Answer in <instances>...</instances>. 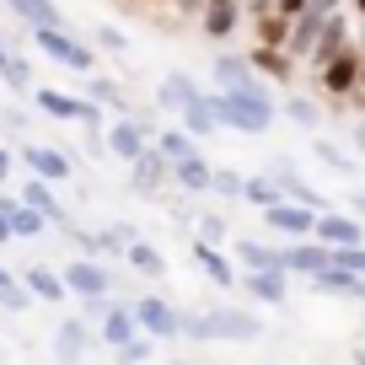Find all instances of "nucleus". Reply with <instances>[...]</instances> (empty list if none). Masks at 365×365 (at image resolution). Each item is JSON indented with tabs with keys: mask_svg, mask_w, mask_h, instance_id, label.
I'll return each instance as SVG.
<instances>
[{
	"mask_svg": "<svg viewBox=\"0 0 365 365\" xmlns=\"http://www.w3.org/2000/svg\"><path fill=\"white\" fill-rule=\"evenodd\" d=\"M22 285L33 290V301H48V307H59V301L70 296V290H65V274L43 269V263H33V269H22Z\"/></svg>",
	"mask_w": 365,
	"mask_h": 365,
	"instance_id": "25",
	"label": "nucleus"
},
{
	"mask_svg": "<svg viewBox=\"0 0 365 365\" xmlns=\"http://www.w3.org/2000/svg\"><path fill=\"white\" fill-rule=\"evenodd\" d=\"M317 76H322V91H328V97H354V91H360V76H365L360 43H344L339 54L317 70Z\"/></svg>",
	"mask_w": 365,
	"mask_h": 365,
	"instance_id": "6",
	"label": "nucleus"
},
{
	"mask_svg": "<svg viewBox=\"0 0 365 365\" xmlns=\"http://www.w3.org/2000/svg\"><path fill=\"white\" fill-rule=\"evenodd\" d=\"M263 322L242 307H210V312H182V339H199V344H247L258 339Z\"/></svg>",
	"mask_w": 365,
	"mask_h": 365,
	"instance_id": "1",
	"label": "nucleus"
},
{
	"mask_svg": "<svg viewBox=\"0 0 365 365\" xmlns=\"http://www.w3.org/2000/svg\"><path fill=\"white\" fill-rule=\"evenodd\" d=\"M322 27H328V11H301L296 22H290V43H285V54H290V59L312 54V48H317V38H322Z\"/></svg>",
	"mask_w": 365,
	"mask_h": 365,
	"instance_id": "21",
	"label": "nucleus"
},
{
	"mask_svg": "<svg viewBox=\"0 0 365 365\" xmlns=\"http://www.w3.org/2000/svg\"><path fill=\"white\" fill-rule=\"evenodd\" d=\"M247 59H252V70H258V76H269V81H290V76H296V59H290L285 48H263V43H252Z\"/></svg>",
	"mask_w": 365,
	"mask_h": 365,
	"instance_id": "28",
	"label": "nucleus"
},
{
	"mask_svg": "<svg viewBox=\"0 0 365 365\" xmlns=\"http://www.w3.org/2000/svg\"><path fill=\"white\" fill-rule=\"evenodd\" d=\"M0 307H6V312H27V307H33V290L22 285V274L0 269Z\"/></svg>",
	"mask_w": 365,
	"mask_h": 365,
	"instance_id": "35",
	"label": "nucleus"
},
{
	"mask_svg": "<svg viewBox=\"0 0 365 365\" xmlns=\"http://www.w3.org/2000/svg\"><path fill=\"white\" fill-rule=\"evenodd\" d=\"M0 6H6V0H0Z\"/></svg>",
	"mask_w": 365,
	"mask_h": 365,
	"instance_id": "53",
	"label": "nucleus"
},
{
	"mask_svg": "<svg viewBox=\"0 0 365 365\" xmlns=\"http://www.w3.org/2000/svg\"><path fill=\"white\" fill-rule=\"evenodd\" d=\"M0 182H11V150H0Z\"/></svg>",
	"mask_w": 365,
	"mask_h": 365,
	"instance_id": "45",
	"label": "nucleus"
},
{
	"mask_svg": "<svg viewBox=\"0 0 365 365\" xmlns=\"http://www.w3.org/2000/svg\"><path fill=\"white\" fill-rule=\"evenodd\" d=\"M6 242H11V220L0 215V247H6Z\"/></svg>",
	"mask_w": 365,
	"mask_h": 365,
	"instance_id": "46",
	"label": "nucleus"
},
{
	"mask_svg": "<svg viewBox=\"0 0 365 365\" xmlns=\"http://www.w3.org/2000/svg\"><path fill=\"white\" fill-rule=\"evenodd\" d=\"M178 365H188V360H178Z\"/></svg>",
	"mask_w": 365,
	"mask_h": 365,
	"instance_id": "52",
	"label": "nucleus"
},
{
	"mask_svg": "<svg viewBox=\"0 0 365 365\" xmlns=\"http://www.w3.org/2000/svg\"><path fill=\"white\" fill-rule=\"evenodd\" d=\"M210 108H215L220 129H237V135H269L279 118L274 97H247V91H210Z\"/></svg>",
	"mask_w": 365,
	"mask_h": 365,
	"instance_id": "2",
	"label": "nucleus"
},
{
	"mask_svg": "<svg viewBox=\"0 0 365 365\" xmlns=\"http://www.w3.org/2000/svg\"><path fill=\"white\" fill-rule=\"evenodd\" d=\"M237 263H247V269H285V247L258 242V237H242L237 242Z\"/></svg>",
	"mask_w": 365,
	"mask_h": 365,
	"instance_id": "29",
	"label": "nucleus"
},
{
	"mask_svg": "<svg viewBox=\"0 0 365 365\" xmlns=\"http://www.w3.org/2000/svg\"><path fill=\"white\" fill-rule=\"evenodd\" d=\"M274 188H279V199H290V205H307V210H328V205H322V194H317V188H312L307 178H296V167H285V161L274 167Z\"/></svg>",
	"mask_w": 365,
	"mask_h": 365,
	"instance_id": "23",
	"label": "nucleus"
},
{
	"mask_svg": "<svg viewBox=\"0 0 365 365\" xmlns=\"http://www.w3.org/2000/svg\"><path fill=\"white\" fill-rule=\"evenodd\" d=\"M242 199H252L258 210H269V205H279V188H274V178H247V194Z\"/></svg>",
	"mask_w": 365,
	"mask_h": 365,
	"instance_id": "40",
	"label": "nucleus"
},
{
	"mask_svg": "<svg viewBox=\"0 0 365 365\" xmlns=\"http://www.w3.org/2000/svg\"><path fill=\"white\" fill-rule=\"evenodd\" d=\"M258 43H263V48H285V43H290V16L263 11V16H258Z\"/></svg>",
	"mask_w": 365,
	"mask_h": 365,
	"instance_id": "36",
	"label": "nucleus"
},
{
	"mask_svg": "<svg viewBox=\"0 0 365 365\" xmlns=\"http://www.w3.org/2000/svg\"><path fill=\"white\" fill-rule=\"evenodd\" d=\"M354 150H360V156H365V124L354 129Z\"/></svg>",
	"mask_w": 365,
	"mask_h": 365,
	"instance_id": "47",
	"label": "nucleus"
},
{
	"mask_svg": "<svg viewBox=\"0 0 365 365\" xmlns=\"http://www.w3.org/2000/svg\"><path fill=\"white\" fill-rule=\"evenodd\" d=\"M194 258H199V269L210 274V285H220V290H231V285H242V274L231 269V258L215 247V242H194Z\"/></svg>",
	"mask_w": 365,
	"mask_h": 365,
	"instance_id": "24",
	"label": "nucleus"
},
{
	"mask_svg": "<svg viewBox=\"0 0 365 365\" xmlns=\"http://www.w3.org/2000/svg\"><path fill=\"white\" fill-rule=\"evenodd\" d=\"M312 237L328 242V247H354V242H365V226L354 215H339V210H322L317 226H312Z\"/></svg>",
	"mask_w": 365,
	"mask_h": 365,
	"instance_id": "13",
	"label": "nucleus"
},
{
	"mask_svg": "<svg viewBox=\"0 0 365 365\" xmlns=\"http://www.w3.org/2000/svg\"><path fill=\"white\" fill-rule=\"evenodd\" d=\"M124 258H129V269H135V274H145V279H161V274H167V258H161V252L150 247V242H129V247H124Z\"/></svg>",
	"mask_w": 365,
	"mask_h": 365,
	"instance_id": "33",
	"label": "nucleus"
},
{
	"mask_svg": "<svg viewBox=\"0 0 365 365\" xmlns=\"http://www.w3.org/2000/svg\"><path fill=\"white\" fill-rule=\"evenodd\" d=\"M22 161L33 167V178H43V182H65L70 178V156L54 150V145H22Z\"/></svg>",
	"mask_w": 365,
	"mask_h": 365,
	"instance_id": "19",
	"label": "nucleus"
},
{
	"mask_svg": "<svg viewBox=\"0 0 365 365\" xmlns=\"http://www.w3.org/2000/svg\"><path fill=\"white\" fill-rule=\"evenodd\" d=\"M0 81H6V86L11 91H27V97H33V70H27V59H6V70H0Z\"/></svg>",
	"mask_w": 365,
	"mask_h": 365,
	"instance_id": "39",
	"label": "nucleus"
},
{
	"mask_svg": "<svg viewBox=\"0 0 365 365\" xmlns=\"http://www.w3.org/2000/svg\"><path fill=\"white\" fill-rule=\"evenodd\" d=\"M135 322H140V333H150V339H182V312L172 307V301H161V296L135 301Z\"/></svg>",
	"mask_w": 365,
	"mask_h": 365,
	"instance_id": "9",
	"label": "nucleus"
},
{
	"mask_svg": "<svg viewBox=\"0 0 365 365\" xmlns=\"http://www.w3.org/2000/svg\"><path fill=\"white\" fill-rule=\"evenodd\" d=\"M65 290H70V296H81V301L108 296V290H113V274H108L97 258H76V263H65Z\"/></svg>",
	"mask_w": 365,
	"mask_h": 365,
	"instance_id": "10",
	"label": "nucleus"
},
{
	"mask_svg": "<svg viewBox=\"0 0 365 365\" xmlns=\"http://www.w3.org/2000/svg\"><path fill=\"white\" fill-rule=\"evenodd\" d=\"M161 129H150V124H140V118H113V124H108V135H103V145L113 150L118 161H140L150 150V140H156Z\"/></svg>",
	"mask_w": 365,
	"mask_h": 365,
	"instance_id": "7",
	"label": "nucleus"
},
{
	"mask_svg": "<svg viewBox=\"0 0 365 365\" xmlns=\"http://www.w3.org/2000/svg\"><path fill=\"white\" fill-rule=\"evenodd\" d=\"M285 118H296L301 129H317L322 124V108L307 103V97H285Z\"/></svg>",
	"mask_w": 365,
	"mask_h": 365,
	"instance_id": "38",
	"label": "nucleus"
},
{
	"mask_svg": "<svg viewBox=\"0 0 365 365\" xmlns=\"http://www.w3.org/2000/svg\"><path fill=\"white\" fill-rule=\"evenodd\" d=\"M103 339L113 344H129V339H140V322H135V307H108V317H103Z\"/></svg>",
	"mask_w": 365,
	"mask_h": 365,
	"instance_id": "32",
	"label": "nucleus"
},
{
	"mask_svg": "<svg viewBox=\"0 0 365 365\" xmlns=\"http://www.w3.org/2000/svg\"><path fill=\"white\" fill-rule=\"evenodd\" d=\"M322 269H333V247L328 242H317V237H301V242H285V274H322Z\"/></svg>",
	"mask_w": 365,
	"mask_h": 365,
	"instance_id": "11",
	"label": "nucleus"
},
{
	"mask_svg": "<svg viewBox=\"0 0 365 365\" xmlns=\"http://www.w3.org/2000/svg\"><path fill=\"white\" fill-rule=\"evenodd\" d=\"M6 11H16L27 27H65V11L54 0H6Z\"/></svg>",
	"mask_w": 365,
	"mask_h": 365,
	"instance_id": "30",
	"label": "nucleus"
},
{
	"mask_svg": "<svg viewBox=\"0 0 365 365\" xmlns=\"http://www.w3.org/2000/svg\"><path fill=\"white\" fill-rule=\"evenodd\" d=\"M354 365H365V349H354Z\"/></svg>",
	"mask_w": 365,
	"mask_h": 365,
	"instance_id": "50",
	"label": "nucleus"
},
{
	"mask_svg": "<svg viewBox=\"0 0 365 365\" xmlns=\"http://www.w3.org/2000/svg\"><path fill=\"white\" fill-rule=\"evenodd\" d=\"M33 43L43 48L54 65H65V70H76V76H91L97 70V54H91L86 43H81L70 27H33Z\"/></svg>",
	"mask_w": 365,
	"mask_h": 365,
	"instance_id": "3",
	"label": "nucleus"
},
{
	"mask_svg": "<svg viewBox=\"0 0 365 365\" xmlns=\"http://www.w3.org/2000/svg\"><path fill=\"white\" fill-rule=\"evenodd\" d=\"M172 182H178L182 194H210V182H215V167H210L205 156H188L172 167Z\"/></svg>",
	"mask_w": 365,
	"mask_h": 365,
	"instance_id": "27",
	"label": "nucleus"
},
{
	"mask_svg": "<svg viewBox=\"0 0 365 365\" xmlns=\"http://www.w3.org/2000/svg\"><path fill=\"white\" fill-rule=\"evenodd\" d=\"M199 27H205V38H231L242 27V0H205Z\"/></svg>",
	"mask_w": 365,
	"mask_h": 365,
	"instance_id": "17",
	"label": "nucleus"
},
{
	"mask_svg": "<svg viewBox=\"0 0 365 365\" xmlns=\"http://www.w3.org/2000/svg\"><path fill=\"white\" fill-rule=\"evenodd\" d=\"M199 242H220V220L205 215V231H199Z\"/></svg>",
	"mask_w": 365,
	"mask_h": 365,
	"instance_id": "44",
	"label": "nucleus"
},
{
	"mask_svg": "<svg viewBox=\"0 0 365 365\" xmlns=\"http://www.w3.org/2000/svg\"><path fill=\"white\" fill-rule=\"evenodd\" d=\"M86 349H91V328H86V322L70 317V322H59V328H54V360L59 365H76Z\"/></svg>",
	"mask_w": 365,
	"mask_h": 365,
	"instance_id": "22",
	"label": "nucleus"
},
{
	"mask_svg": "<svg viewBox=\"0 0 365 365\" xmlns=\"http://www.w3.org/2000/svg\"><path fill=\"white\" fill-rule=\"evenodd\" d=\"M97 43H103V48H113V54H118V48H124V33H118V27H97Z\"/></svg>",
	"mask_w": 365,
	"mask_h": 365,
	"instance_id": "43",
	"label": "nucleus"
},
{
	"mask_svg": "<svg viewBox=\"0 0 365 365\" xmlns=\"http://www.w3.org/2000/svg\"><path fill=\"white\" fill-rule=\"evenodd\" d=\"M150 145H156L161 156L172 161V167H178V161H188V156H199V140L188 135V129H182V124H178V129H161V135L150 140Z\"/></svg>",
	"mask_w": 365,
	"mask_h": 365,
	"instance_id": "31",
	"label": "nucleus"
},
{
	"mask_svg": "<svg viewBox=\"0 0 365 365\" xmlns=\"http://www.w3.org/2000/svg\"><path fill=\"white\" fill-rule=\"evenodd\" d=\"M312 150H317V156L328 161V167H349V156H344V150H333L328 140H317V145H312Z\"/></svg>",
	"mask_w": 365,
	"mask_h": 365,
	"instance_id": "42",
	"label": "nucleus"
},
{
	"mask_svg": "<svg viewBox=\"0 0 365 365\" xmlns=\"http://www.w3.org/2000/svg\"><path fill=\"white\" fill-rule=\"evenodd\" d=\"M210 194L242 199V194H247V178H242V172H215V182H210Z\"/></svg>",
	"mask_w": 365,
	"mask_h": 365,
	"instance_id": "41",
	"label": "nucleus"
},
{
	"mask_svg": "<svg viewBox=\"0 0 365 365\" xmlns=\"http://www.w3.org/2000/svg\"><path fill=\"white\" fill-rule=\"evenodd\" d=\"M194 97H199V81H194V76H182V70L161 76V86H156V108H161V113H182Z\"/></svg>",
	"mask_w": 365,
	"mask_h": 365,
	"instance_id": "18",
	"label": "nucleus"
},
{
	"mask_svg": "<svg viewBox=\"0 0 365 365\" xmlns=\"http://www.w3.org/2000/svg\"><path fill=\"white\" fill-rule=\"evenodd\" d=\"M317 215H322V210H307V205H290V199H279V205H269V210H263V231L301 242V237H312Z\"/></svg>",
	"mask_w": 365,
	"mask_h": 365,
	"instance_id": "8",
	"label": "nucleus"
},
{
	"mask_svg": "<svg viewBox=\"0 0 365 365\" xmlns=\"http://www.w3.org/2000/svg\"><path fill=\"white\" fill-rule=\"evenodd\" d=\"M210 76H215V91H247V97H274L269 81L252 70L247 54H215V65H210Z\"/></svg>",
	"mask_w": 365,
	"mask_h": 365,
	"instance_id": "5",
	"label": "nucleus"
},
{
	"mask_svg": "<svg viewBox=\"0 0 365 365\" xmlns=\"http://www.w3.org/2000/svg\"><path fill=\"white\" fill-rule=\"evenodd\" d=\"M360 59H365V38H360ZM360 86H365V76H360Z\"/></svg>",
	"mask_w": 365,
	"mask_h": 365,
	"instance_id": "51",
	"label": "nucleus"
},
{
	"mask_svg": "<svg viewBox=\"0 0 365 365\" xmlns=\"http://www.w3.org/2000/svg\"><path fill=\"white\" fill-rule=\"evenodd\" d=\"M150 349H156V339H150V333H140V339H129V344H118V365H145L150 360Z\"/></svg>",
	"mask_w": 365,
	"mask_h": 365,
	"instance_id": "37",
	"label": "nucleus"
},
{
	"mask_svg": "<svg viewBox=\"0 0 365 365\" xmlns=\"http://www.w3.org/2000/svg\"><path fill=\"white\" fill-rule=\"evenodd\" d=\"M178 118H182V129H188L194 140H210V135H220V118H215V108H210V91H199V97H194L188 108H182Z\"/></svg>",
	"mask_w": 365,
	"mask_h": 365,
	"instance_id": "26",
	"label": "nucleus"
},
{
	"mask_svg": "<svg viewBox=\"0 0 365 365\" xmlns=\"http://www.w3.org/2000/svg\"><path fill=\"white\" fill-rule=\"evenodd\" d=\"M129 172H135V178H129V182H135V194H161V188L172 182V161L161 156L156 145H150L140 161H129Z\"/></svg>",
	"mask_w": 365,
	"mask_h": 365,
	"instance_id": "14",
	"label": "nucleus"
},
{
	"mask_svg": "<svg viewBox=\"0 0 365 365\" xmlns=\"http://www.w3.org/2000/svg\"><path fill=\"white\" fill-rule=\"evenodd\" d=\"M22 205H33L38 215H48V226H59V231H70V237H76V226H70L65 205H59V199H54V182H43V178L22 182Z\"/></svg>",
	"mask_w": 365,
	"mask_h": 365,
	"instance_id": "16",
	"label": "nucleus"
},
{
	"mask_svg": "<svg viewBox=\"0 0 365 365\" xmlns=\"http://www.w3.org/2000/svg\"><path fill=\"white\" fill-rule=\"evenodd\" d=\"M86 97H91L97 108H113L118 118L129 113V103H124V91H118V81H108V76H91V81H86Z\"/></svg>",
	"mask_w": 365,
	"mask_h": 365,
	"instance_id": "34",
	"label": "nucleus"
},
{
	"mask_svg": "<svg viewBox=\"0 0 365 365\" xmlns=\"http://www.w3.org/2000/svg\"><path fill=\"white\" fill-rule=\"evenodd\" d=\"M354 215H365V188H360V194H354Z\"/></svg>",
	"mask_w": 365,
	"mask_h": 365,
	"instance_id": "48",
	"label": "nucleus"
},
{
	"mask_svg": "<svg viewBox=\"0 0 365 365\" xmlns=\"http://www.w3.org/2000/svg\"><path fill=\"white\" fill-rule=\"evenodd\" d=\"M312 290H317V296H339V301H365V279H360V274H349V269L312 274Z\"/></svg>",
	"mask_w": 365,
	"mask_h": 365,
	"instance_id": "20",
	"label": "nucleus"
},
{
	"mask_svg": "<svg viewBox=\"0 0 365 365\" xmlns=\"http://www.w3.org/2000/svg\"><path fill=\"white\" fill-rule=\"evenodd\" d=\"M0 215L11 220V237H22V242H33V237L48 231V215H38L33 205H22V194H0Z\"/></svg>",
	"mask_w": 365,
	"mask_h": 365,
	"instance_id": "15",
	"label": "nucleus"
},
{
	"mask_svg": "<svg viewBox=\"0 0 365 365\" xmlns=\"http://www.w3.org/2000/svg\"><path fill=\"white\" fill-rule=\"evenodd\" d=\"M242 290H247L252 301H263V307H285L290 301V274L285 269H247L242 274Z\"/></svg>",
	"mask_w": 365,
	"mask_h": 365,
	"instance_id": "12",
	"label": "nucleus"
},
{
	"mask_svg": "<svg viewBox=\"0 0 365 365\" xmlns=\"http://www.w3.org/2000/svg\"><path fill=\"white\" fill-rule=\"evenodd\" d=\"M6 59H11V48H6V43H0V70H6Z\"/></svg>",
	"mask_w": 365,
	"mask_h": 365,
	"instance_id": "49",
	"label": "nucleus"
},
{
	"mask_svg": "<svg viewBox=\"0 0 365 365\" xmlns=\"http://www.w3.org/2000/svg\"><path fill=\"white\" fill-rule=\"evenodd\" d=\"M33 108L48 118H65V124H86V129L103 124V108L91 97H70V91H54V86H33Z\"/></svg>",
	"mask_w": 365,
	"mask_h": 365,
	"instance_id": "4",
	"label": "nucleus"
}]
</instances>
